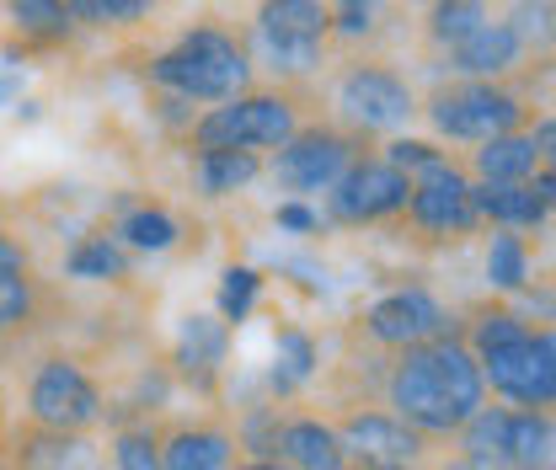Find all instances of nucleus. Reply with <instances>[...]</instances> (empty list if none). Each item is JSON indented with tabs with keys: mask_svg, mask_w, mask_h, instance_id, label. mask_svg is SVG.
<instances>
[{
	"mask_svg": "<svg viewBox=\"0 0 556 470\" xmlns=\"http://www.w3.org/2000/svg\"><path fill=\"white\" fill-rule=\"evenodd\" d=\"M65 272L80 278V283H124L129 278V257H124V246L113 236H80L70 246Z\"/></svg>",
	"mask_w": 556,
	"mask_h": 470,
	"instance_id": "393cba45",
	"label": "nucleus"
},
{
	"mask_svg": "<svg viewBox=\"0 0 556 470\" xmlns=\"http://www.w3.org/2000/svg\"><path fill=\"white\" fill-rule=\"evenodd\" d=\"M364 332L375 336L380 347H396L402 353V347H417V342L450 336V316H444V305L428 289H391L386 300L369 305Z\"/></svg>",
	"mask_w": 556,
	"mask_h": 470,
	"instance_id": "f8f14e48",
	"label": "nucleus"
},
{
	"mask_svg": "<svg viewBox=\"0 0 556 470\" xmlns=\"http://www.w3.org/2000/svg\"><path fill=\"white\" fill-rule=\"evenodd\" d=\"M327 11H332V27L348 33V38H358V33L375 27V0H338V5H327Z\"/></svg>",
	"mask_w": 556,
	"mask_h": 470,
	"instance_id": "c9c22d12",
	"label": "nucleus"
},
{
	"mask_svg": "<svg viewBox=\"0 0 556 470\" xmlns=\"http://www.w3.org/2000/svg\"><path fill=\"white\" fill-rule=\"evenodd\" d=\"M514 33H519V43L525 38H552V0H519V11H514V22H508Z\"/></svg>",
	"mask_w": 556,
	"mask_h": 470,
	"instance_id": "f704fd0d",
	"label": "nucleus"
},
{
	"mask_svg": "<svg viewBox=\"0 0 556 470\" xmlns=\"http://www.w3.org/2000/svg\"><path fill=\"white\" fill-rule=\"evenodd\" d=\"M338 107L353 129L364 135H396L407 118L417 113L413 86L386 65H353L338 80Z\"/></svg>",
	"mask_w": 556,
	"mask_h": 470,
	"instance_id": "1a4fd4ad",
	"label": "nucleus"
},
{
	"mask_svg": "<svg viewBox=\"0 0 556 470\" xmlns=\"http://www.w3.org/2000/svg\"><path fill=\"white\" fill-rule=\"evenodd\" d=\"M113 470H161V433L150 422L118 428V439H113Z\"/></svg>",
	"mask_w": 556,
	"mask_h": 470,
	"instance_id": "2f4dec72",
	"label": "nucleus"
},
{
	"mask_svg": "<svg viewBox=\"0 0 556 470\" xmlns=\"http://www.w3.org/2000/svg\"><path fill=\"white\" fill-rule=\"evenodd\" d=\"M75 5H80V0H65V11H75Z\"/></svg>",
	"mask_w": 556,
	"mask_h": 470,
	"instance_id": "79ce46f5",
	"label": "nucleus"
},
{
	"mask_svg": "<svg viewBox=\"0 0 556 470\" xmlns=\"http://www.w3.org/2000/svg\"><path fill=\"white\" fill-rule=\"evenodd\" d=\"M316 364H321V347H316V336L305 332V327H283L274 342V369H268V391H274L278 402L283 396H294V391H305L311 380H316Z\"/></svg>",
	"mask_w": 556,
	"mask_h": 470,
	"instance_id": "4be33fe9",
	"label": "nucleus"
},
{
	"mask_svg": "<svg viewBox=\"0 0 556 470\" xmlns=\"http://www.w3.org/2000/svg\"><path fill=\"white\" fill-rule=\"evenodd\" d=\"M492 16H486L482 0H433V11H428V38L433 43H444V49H455V43H466L477 27H486Z\"/></svg>",
	"mask_w": 556,
	"mask_h": 470,
	"instance_id": "c85d7f7f",
	"label": "nucleus"
},
{
	"mask_svg": "<svg viewBox=\"0 0 556 470\" xmlns=\"http://www.w3.org/2000/svg\"><path fill=\"white\" fill-rule=\"evenodd\" d=\"M450 470H497V466H477V460H455Z\"/></svg>",
	"mask_w": 556,
	"mask_h": 470,
	"instance_id": "a19ab883",
	"label": "nucleus"
},
{
	"mask_svg": "<svg viewBox=\"0 0 556 470\" xmlns=\"http://www.w3.org/2000/svg\"><path fill=\"white\" fill-rule=\"evenodd\" d=\"M552 411H508V470H552Z\"/></svg>",
	"mask_w": 556,
	"mask_h": 470,
	"instance_id": "5701e85b",
	"label": "nucleus"
},
{
	"mask_svg": "<svg viewBox=\"0 0 556 470\" xmlns=\"http://www.w3.org/2000/svg\"><path fill=\"white\" fill-rule=\"evenodd\" d=\"M247 49L219 33V27H193L177 38V49H166L155 65H150V80L166 86L177 102H230L247 91Z\"/></svg>",
	"mask_w": 556,
	"mask_h": 470,
	"instance_id": "7ed1b4c3",
	"label": "nucleus"
},
{
	"mask_svg": "<svg viewBox=\"0 0 556 470\" xmlns=\"http://www.w3.org/2000/svg\"><path fill=\"white\" fill-rule=\"evenodd\" d=\"M380 161H386V166H396L407 182H417V177H433V172H444V166H450V155H444V150H433L428 139H391Z\"/></svg>",
	"mask_w": 556,
	"mask_h": 470,
	"instance_id": "473e14b6",
	"label": "nucleus"
},
{
	"mask_svg": "<svg viewBox=\"0 0 556 470\" xmlns=\"http://www.w3.org/2000/svg\"><path fill=\"white\" fill-rule=\"evenodd\" d=\"M471 203H477V219L497 225V230H541L552 219L556 203V177L552 166H541L530 182H508V188H486V182H471Z\"/></svg>",
	"mask_w": 556,
	"mask_h": 470,
	"instance_id": "4468645a",
	"label": "nucleus"
},
{
	"mask_svg": "<svg viewBox=\"0 0 556 470\" xmlns=\"http://www.w3.org/2000/svg\"><path fill=\"white\" fill-rule=\"evenodd\" d=\"M230 470H289L283 460H241V466H230Z\"/></svg>",
	"mask_w": 556,
	"mask_h": 470,
	"instance_id": "ea45409f",
	"label": "nucleus"
},
{
	"mask_svg": "<svg viewBox=\"0 0 556 470\" xmlns=\"http://www.w3.org/2000/svg\"><path fill=\"white\" fill-rule=\"evenodd\" d=\"M257 294H263V272L257 268H225V283H219V321H225V327H241V321L252 316Z\"/></svg>",
	"mask_w": 556,
	"mask_h": 470,
	"instance_id": "7c9ffc66",
	"label": "nucleus"
},
{
	"mask_svg": "<svg viewBox=\"0 0 556 470\" xmlns=\"http://www.w3.org/2000/svg\"><path fill=\"white\" fill-rule=\"evenodd\" d=\"M327 33H332L327 0H257V38L283 75H305L321 65Z\"/></svg>",
	"mask_w": 556,
	"mask_h": 470,
	"instance_id": "0eeeda50",
	"label": "nucleus"
},
{
	"mask_svg": "<svg viewBox=\"0 0 556 470\" xmlns=\"http://www.w3.org/2000/svg\"><path fill=\"white\" fill-rule=\"evenodd\" d=\"M407 193H413V182L396 166H386L380 155H358L338 177V188L327 193V208L343 225H380V219L407 214Z\"/></svg>",
	"mask_w": 556,
	"mask_h": 470,
	"instance_id": "9d476101",
	"label": "nucleus"
},
{
	"mask_svg": "<svg viewBox=\"0 0 556 470\" xmlns=\"http://www.w3.org/2000/svg\"><path fill=\"white\" fill-rule=\"evenodd\" d=\"M386 396H391V417H402L413 433L450 439V433H460V422L471 411L486 406V385L471 347L450 332L433 336V342H417V347H402L396 364H391Z\"/></svg>",
	"mask_w": 556,
	"mask_h": 470,
	"instance_id": "f257e3e1",
	"label": "nucleus"
},
{
	"mask_svg": "<svg viewBox=\"0 0 556 470\" xmlns=\"http://www.w3.org/2000/svg\"><path fill=\"white\" fill-rule=\"evenodd\" d=\"M16 91H22V80L5 69V75H0V102H16Z\"/></svg>",
	"mask_w": 556,
	"mask_h": 470,
	"instance_id": "58836bf2",
	"label": "nucleus"
},
{
	"mask_svg": "<svg viewBox=\"0 0 556 470\" xmlns=\"http://www.w3.org/2000/svg\"><path fill=\"white\" fill-rule=\"evenodd\" d=\"M278 460L289 470H348V455L338 444V428L321 417H283Z\"/></svg>",
	"mask_w": 556,
	"mask_h": 470,
	"instance_id": "f3484780",
	"label": "nucleus"
},
{
	"mask_svg": "<svg viewBox=\"0 0 556 470\" xmlns=\"http://www.w3.org/2000/svg\"><path fill=\"white\" fill-rule=\"evenodd\" d=\"M471 166H477V177H482L486 188H508V182H530L546 161L530 144V135H497V139H486V144H477Z\"/></svg>",
	"mask_w": 556,
	"mask_h": 470,
	"instance_id": "aec40b11",
	"label": "nucleus"
},
{
	"mask_svg": "<svg viewBox=\"0 0 556 470\" xmlns=\"http://www.w3.org/2000/svg\"><path fill=\"white\" fill-rule=\"evenodd\" d=\"M144 11H155V0H80L70 16L75 22H91V27H129Z\"/></svg>",
	"mask_w": 556,
	"mask_h": 470,
	"instance_id": "72a5a7b5",
	"label": "nucleus"
},
{
	"mask_svg": "<svg viewBox=\"0 0 556 470\" xmlns=\"http://www.w3.org/2000/svg\"><path fill=\"white\" fill-rule=\"evenodd\" d=\"M338 444L348 460H358V470H413L422 455V433L391 411H348L338 422Z\"/></svg>",
	"mask_w": 556,
	"mask_h": 470,
	"instance_id": "9b49d317",
	"label": "nucleus"
},
{
	"mask_svg": "<svg viewBox=\"0 0 556 470\" xmlns=\"http://www.w3.org/2000/svg\"><path fill=\"white\" fill-rule=\"evenodd\" d=\"M225 358H230V327L219 316H188L182 332H177V347H172L177 380H188L199 396H208L219 369H225Z\"/></svg>",
	"mask_w": 556,
	"mask_h": 470,
	"instance_id": "2eb2a0df",
	"label": "nucleus"
},
{
	"mask_svg": "<svg viewBox=\"0 0 556 470\" xmlns=\"http://www.w3.org/2000/svg\"><path fill=\"white\" fill-rule=\"evenodd\" d=\"M0 470H5V449H0Z\"/></svg>",
	"mask_w": 556,
	"mask_h": 470,
	"instance_id": "37998d69",
	"label": "nucleus"
},
{
	"mask_svg": "<svg viewBox=\"0 0 556 470\" xmlns=\"http://www.w3.org/2000/svg\"><path fill=\"white\" fill-rule=\"evenodd\" d=\"M428 118L444 139H466V144H486L497 135H519L525 124V102L492 80H466V86H450L428 102Z\"/></svg>",
	"mask_w": 556,
	"mask_h": 470,
	"instance_id": "423d86ee",
	"label": "nucleus"
},
{
	"mask_svg": "<svg viewBox=\"0 0 556 470\" xmlns=\"http://www.w3.org/2000/svg\"><path fill=\"white\" fill-rule=\"evenodd\" d=\"M38 310V278H33V257L16 236L0 230V332L27 327Z\"/></svg>",
	"mask_w": 556,
	"mask_h": 470,
	"instance_id": "6ab92c4d",
	"label": "nucleus"
},
{
	"mask_svg": "<svg viewBox=\"0 0 556 470\" xmlns=\"http://www.w3.org/2000/svg\"><path fill=\"white\" fill-rule=\"evenodd\" d=\"M257 177H263L257 150H199V161H193V182L204 199H230V193L252 188Z\"/></svg>",
	"mask_w": 556,
	"mask_h": 470,
	"instance_id": "412c9836",
	"label": "nucleus"
},
{
	"mask_svg": "<svg viewBox=\"0 0 556 470\" xmlns=\"http://www.w3.org/2000/svg\"><path fill=\"white\" fill-rule=\"evenodd\" d=\"M278 433H283V411H278L274 402L263 406H247L241 411V422H236V444L252 455V460H278Z\"/></svg>",
	"mask_w": 556,
	"mask_h": 470,
	"instance_id": "c756f323",
	"label": "nucleus"
},
{
	"mask_svg": "<svg viewBox=\"0 0 556 470\" xmlns=\"http://www.w3.org/2000/svg\"><path fill=\"white\" fill-rule=\"evenodd\" d=\"M300 129L294 102L278 91H241L219 107H208L193 124V150H278Z\"/></svg>",
	"mask_w": 556,
	"mask_h": 470,
	"instance_id": "20e7f679",
	"label": "nucleus"
},
{
	"mask_svg": "<svg viewBox=\"0 0 556 470\" xmlns=\"http://www.w3.org/2000/svg\"><path fill=\"white\" fill-rule=\"evenodd\" d=\"M177 219L166 214V208H129L124 219H118V236L113 241H124V246H135V252H172L177 246Z\"/></svg>",
	"mask_w": 556,
	"mask_h": 470,
	"instance_id": "cd10ccee",
	"label": "nucleus"
},
{
	"mask_svg": "<svg viewBox=\"0 0 556 470\" xmlns=\"http://www.w3.org/2000/svg\"><path fill=\"white\" fill-rule=\"evenodd\" d=\"M471 358L482 369V385H492L503 402H519L525 411H546L556 402V336L552 327H530L514 310H486L471 327Z\"/></svg>",
	"mask_w": 556,
	"mask_h": 470,
	"instance_id": "f03ea898",
	"label": "nucleus"
},
{
	"mask_svg": "<svg viewBox=\"0 0 556 470\" xmlns=\"http://www.w3.org/2000/svg\"><path fill=\"white\" fill-rule=\"evenodd\" d=\"M274 225L278 230H289V236H311V230L321 225V214H316L305 199H289V203H278L274 208Z\"/></svg>",
	"mask_w": 556,
	"mask_h": 470,
	"instance_id": "e433bc0d",
	"label": "nucleus"
},
{
	"mask_svg": "<svg viewBox=\"0 0 556 470\" xmlns=\"http://www.w3.org/2000/svg\"><path fill=\"white\" fill-rule=\"evenodd\" d=\"M460 460L508 470V406H482L460 422Z\"/></svg>",
	"mask_w": 556,
	"mask_h": 470,
	"instance_id": "b1692460",
	"label": "nucleus"
},
{
	"mask_svg": "<svg viewBox=\"0 0 556 470\" xmlns=\"http://www.w3.org/2000/svg\"><path fill=\"white\" fill-rule=\"evenodd\" d=\"M236 466V439L214 422H182L161 433V470H230Z\"/></svg>",
	"mask_w": 556,
	"mask_h": 470,
	"instance_id": "dca6fc26",
	"label": "nucleus"
},
{
	"mask_svg": "<svg viewBox=\"0 0 556 470\" xmlns=\"http://www.w3.org/2000/svg\"><path fill=\"white\" fill-rule=\"evenodd\" d=\"M519 54H525L519 33L508 22H486L466 43L450 49V65L460 69V75H471V80H497V75H508V69L519 65Z\"/></svg>",
	"mask_w": 556,
	"mask_h": 470,
	"instance_id": "a211bd4d",
	"label": "nucleus"
},
{
	"mask_svg": "<svg viewBox=\"0 0 556 470\" xmlns=\"http://www.w3.org/2000/svg\"><path fill=\"white\" fill-rule=\"evenodd\" d=\"M358 161L353 139L338 129H294L289 144H278L274 155V182L294 199H311V193H332L338 177Z\"/></svg>",
	"mask_w": 556,
	"mask_h": 470,
	"instance_id": "6e6552de",
	"label": "nucleus"
},
{
	"mask_svg": "<svg viewBox=\"0 0 556 470\" xmlns=\"http://www.w3.org/2000/svg\"><path fill=\"white\" fill-rule=\"evenodd\" d=\"M486 283L503 289V294H519V289L530 283V246H525V236L497 230V236L486 241Z\"/></svg>",
	"mask_w": 556,
	"mask_h": 470,
	"instance_id": "bb28decb",
	"label": "nucleus"
},
{
	"mask_svg": "<svg viewBox=\"0 0 556 470\" xmlns=\"http://www.w3.org/2000/svg\"><path fill=\"white\" fill-rule=\"evenodd\" d=\"M11 22L22 38H38V43H65L75 33V16L65 11V0H5Z\"/></svg>",
	"mask_w": 556,
	"mask_h": 470,
	"instance_id": "a878e982",
	"label": "nucleus"
},
{
	"mask_svg": "<svg viewBox=\"0 0 556 470\" xmlns=\"http://www.w3.org/2000/svg\"><path fill=\"white\" fill-rule=\"evenodd\" d=\"M27 417L43 433H86V428H97L108 417V402H102L97 380L75 358L54 353L27 380Z\"/></svg>",
	"mask_w": 556,
	"mask_h": 470,
	"instance_id": "39448f33",
	"label": "nucleus"
},
{
	"mask_svg": "<svg viewBox=\"0 0 556 470\" xmlns=\"http://www.w3.org/2000/svg\"><path fill=\"white\" fill-rule=\"evenodd\" d=\"M407 214L428 236H471L482 225L477 203H471V177L455 161L444 172H433V177H417L413 193H407Z\"/></svg>",
	"mask_w": 556,
	"mask_h": 470,
	"instance_id": "ddd939ff",
	"label": "nucleus"
},
{
	"mask_svg": "<svg viewBox=\"0 0 556 470\" xmlns=\"http://www.w3.org/2000/svg\"><path fill=\"white\" fill-rule=\"evenodd\" d=\"M530 144L541 150V161L552 155V144H556V124H552V118H541V124H535V135H530Z\"/></svg>",
	"mask_w": 556,
	"mask_h": 470,
	"instance_id": "4c0bfd02",
	"label": "nucleus"
}]
</instances>
